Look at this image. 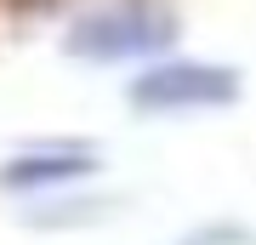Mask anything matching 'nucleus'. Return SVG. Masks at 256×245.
I'll use <instances>...</instances> for the list:
<instances>
[{"mask_svg":"<svg viewBox=\"0 0 256 245\" xmlns=\"http://www.w3.org/2000/svg\"><path fill=\"white\" fill-rule=\"evenodd\" d=\"M97 171V148L92 143H52V148H23L0 165L6 188H46V182H68Z\"/></svg>","mask_w":256,"mask_h":245,"instance_id":"7ed1b4c3","label":"nucleus"},{"mask_svg":"<svg viewBox=\"0 0 256 245\" xmlns=\"http://www.w3.org/2000/svg\"><path fill=\"white\" fill-rule=\"evenodd\" d=\"M171 35H176L171 6H160V0H114V6L80 18L63 46H68V57H86V63H120V57L160 52Z\"/></svg>","mask_w":256,"mask_h":245,"instance_id":"f257e3e1","label":"nucleus"},{"mask_svg":"<svg viewBox=\"0 0 256 245\" xmlns=\"http://www.w3.org/2000/svg\"><path fill=\"white\" fill-rule=\"evenodd\" d=\"M126 97L148 114H176V109H216V103L239 97V74L205 57H171V63L142 69L126 86Z\"/></svg>","mask_w":256,"mask_h":245,"instance_id":"f03ea898","label":"nucleus"}]
</instances>
